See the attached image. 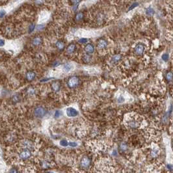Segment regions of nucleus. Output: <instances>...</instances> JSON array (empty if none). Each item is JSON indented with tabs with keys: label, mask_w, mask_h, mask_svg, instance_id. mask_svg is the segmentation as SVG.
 Wrapping results in <instances>:
<instances>
[{
	"label": "nucleus",
	"mask_w": 173,
	"mask_h": 173,
	"mask_svg": "<svg viewBox=\"0 0 173 173\" xmlns=\"http://www.w3.org/2000/svg\"><path fill=\"white\" fill-rule=\"evenodd\" d=\"M83 18V14L82 12H78V13L76 14V16H75V20H78V21L82 20Z\"/></svg>",
	"instance_id": "nucleus-20"
},
{
	"label": "nucleus",
	"mask_w": 173,
	"mask_h": 173,
	"mask_svg": "<svg viewBox=\"0 0 173 173\" xmlns=\"http://www.w3.org/2000/svg\"><path fill=\"white\" fill-rule=\"evenodd\" d=\"M79 163H80V167L82 169H88L91 166V160L89 157L84 156L80 160Z\"/></svg>",
	"instance_id": "nucleus-1"
},
{
	"label": "nucleus",
	"mask_w": 173,
	"mask_h": 173,
	"mask_svg": "<svg viewBox=\"0 0 173 173\" xmlns=\"http://www.w3.org/2000/svg\"><path fill=\"white\" fill-rule=\"evenodd\" d=\"M69 88H74L79 84V78L76 76H73L70 78L67 82Z\"/></svg>",
	"instance_id": "nucleus-4"
},
{
	"label": "nucleus",
	"mask_w": 173,
	"mask_h": 173,
	"mask_svg": "<svg viewBox=\"0 0 173 173\" xmlns=\"http://www.w3.org/2000/svg\"><path fill=\"white\" fill-rule=\"evenodd\" d=\"M51 88L53 89V91H56V92H57L60 90L61 88V85L59 82H53L52 84H51Z\"/></svg>",
	"instance_id": "nucleus-12"
},
{
	"label": "nucleus",
	"mask_w": 173,
	"mask_h": 173,
	"mask_svg": "<svg viewBox=\"0 0 173 173\" xmlns=\"http://www.w3.org/2000/svg\"><path fill=\"white\" fill-rule=\"evenodd\" d=\"M74 69L73 64L71 63H66L63 65L62 67V70H64L65 72H68Z\"/></svg>",
	"instance_id": "nucleus-8"
},
{
	"label": "nucleus",
	"mask_w": 173,
	"mask_h": 173,
	"mask_svg": "<svg viewBox=\"0 0 173 173\" xmlns=\"http://www.w3.org/2000/svg\"><path fill=\"white\" fill-rule=\"evenodd\" d=\"M18 157L20 158V160H27L29 159L31 157V150L29 149H22V151L19 153Z\"/></svg>",
	"instance_id": "nucleus-2"
},
{
	"label": "nucleus",
	"mask_w": 173,
	"mask_h": 173,
	"mask_svg": "<svg viewBox=\"0 0 173 173\" xmlns=\"http://www.w3.org/2000/svg\"><path fill=\"white\" fill-rule=\"evenodd\" d=\"M56 46L59 49H62L64 48V44L62 41H57L56 42Z\"/></svg>",
	"instance_id": "nucleus-16"
},
{
	"label": "nucleus",
	"mask_w": 173,
	"mask_h": 173,
	"mask_svg": "<svg viewBox=\"0 0 173 173\" xmlns=\"http://www.w3.org/2000/svg\"><path fill=\"white\" fill-rule=\"evenodd\" d=\"M42 42V39L40 37H36L33 40V44L34 46H38L41 44Z\"/></svg>",
	"instance_id": "nucleus-14"
},
{
	"label": "nucleus",
	"mask_w": 173,
	"mask_h": 173,
	"mask_svg": "<svg viewBox=\"0 0 173 173\" xmlns=\"http://www.w3.org/2000/svg\"><path fill=\"white\" fill-rule=\"evenodd\" d=\"M85 51L87 53H93L94 51V47L91 44H88L85 47Z\"/></svg>",
	"instance_id": "nucleus-9"
},
{
	"label": "nucleus",
	"mask_w": 173,
	"mask_h": 173,
	"mask_svg": "<svg viewBox=\"0 0 173 173\" xmlns=\"http://www.w3.org/2000/svg\"><path fill=\"white\" fill-rule=\"evenodd\" d=\"M4 45H5V41L3 40H2V39H1V41H0V46L2 47V46H3Z\"/></svg>",
	"instance_id": "nucleus-36"
},
{
	"label": "nucleus",
	"mask_w": 173,
	"mask_h": 173,
	"mask_svg": "<svg viewBox=\"0 0 173 173\" xmlns=\"http://www.w3.org/2000/svg\"><path fill=\"white\" fill-rule=\"evenodd\" d=\"M165 78H166V80L168 81H172L173 79V74L171 72H169L166 74L165 75Z\"/></svg>",
	"instance_id": "nucleus-15"
},
{
	"label": "nucleus",
	"mask_w": 173,
	"mask_h": 173,
	"mask_svg": "<svg viewBox=\"0 0 173 173\" xmlns=\"http://www.w3.org/2000/svg\"><path fill=\"white\" fill-rule=\"evenodd\" d=\"M0 15H1V18H3V16L5 14V11H3V10H1V12H0Z\"/></svg>",
	"instance_id": "nucleus-33"
},
{
	"label": "nucleus",
	"mask_w": 173,
	"mask_h": 173,
	"mask_svg": "<svg viewBox=\"0 0 173 173\" xmlns=\"http://www.w3.org/2000/svg\"><path fill=\"white\" fill-rule=\"evenodd\" d=\"M44 25H38L36 28L37 30H41V29H44Z\"/></svg>",
	"instance_id": "nucleus-31"
},
{
	"label": "nucleus",
	"mask_w": 173,
	"mask_h": 173,
	"mask_svg": "<svg viewBox=\"0 0 173 173\" xmlns=\"http://www.w3.org/2000/svg\"><path fill=\"white\" fill-rule=\"evenodd\" d=\"M127 125H128V126L129 128L134 129L137 128L139 126V123L137 120H129L128 122H127Z\"/></svg>",
	"instance_id": "nucleus-7"
},
{
	"label": "nucleus",
	"mask_w": 173,
	"mask_h": 173,
	"mask_svg": "<svg viewBox=\"0 0 173 173\" xmlns=\"http://www.w3.org/2000/svg\"><path fill=\"white\" fill-rule=\"evenodd\" d=\"M75 44H71L70 45H69L68 46V48H67V53H72L74 51H75Z\"/></svg>",
	"instance_id": "nucleus-13"
},
{
	"label": "nucleus",
	"mask_w": 173,
	"mask_h": 173,
	"mask_svg": "<svg viewBox=\"0 0 173 173\" xmlns=\"http://www.w3.org/2000/svg\"><path fill=\"white\" fill-rule=\"evenodd\" d=\"M120 150L122 151V152H124V151H126L128 149V145L126 142H122L120 145Z\"/></svg>",
	"instance_id": "nucleus-18"
},
{
	"label": "nucleus",
	"mask_w": 173,
	"mask_h": 173,
	"mask_svg": "<svg viewBox=\"0 0 173 173\" xmlns=\"http://www.w3.org/2000/svg\"><path fill=\"white\" fill-rule=\"evenodd\" d=\"M169 59V56L167 54H163L162 56V59L164 61H167Z\"/></svg>",
	"instance_id": "nucleus-29"
},
{
	"label": "nucleus",
	"mask_w": 173,
	"mask_h": 173,
	"mask_svg": "<svg viewBox=\"0 0 173 173\" xmlns=\"http://www.w3.org/2000/svg\"><path fill=\"white\" fill-rule=\"evenodd\" d=\"M51 79H52V78H46V79H43V80H40V82H43V81H49V80H51Z\"/></svg>",
	"instance_id": "nucleus-34"
},
{
	"label": "nucleus",
	"mask_w": 173,
	"mask_h": 173,
	"mask_svg": "<svg viewBox=\"0 0 173 173\" xmlns=\"http://www.w3.org/2000/svg\"><path fill=\"white\" fill-rule=\"evenodd\" d=\"M20 96H19L18 94H16V95H14L13 97H12V100L14 101V102H15L16 103V102H18L20 101Z\"/></svg>",
	"instance_id": "nucleus-24"
},
{
	"label": "nucleus",
	"mask_w": 173,
	"mask_h": 173,
	"mask_svg": "<svg viewBox=\"0 0 173 173\" xmlns=\"http://www.w3.org/2000/svg\"><path fill=\"white\" fill-rule=\"evenodd\" d=\"M36 76V74L35 72L32 71H29L27 72L25 74V77H26V79L29 81H32L35 79Z\"/></svg>",
	"instance_id": "nucleus-10"
},
{
	"label": "nucleus",
	"mask_w": 173,
	"mask_h": 173,
	"mask_svg": "<svg viewBox=\"0 0 173 173\" xmlns=\"http://www.w3.org/2000/svg\"><path fill=\"white\" fill-rule=\"evenodd\" d=\"M138 5H139V3H133V4L131 5L130 7H129L128 10V11H131V10H132V9H134L135 7H137Z\"/></svg>",
	"instance_id": "nucleus-26"
},
{
	"label": "nucleus",
	"mask_w": 173,
	"mask_h": 173,
	"mask_svg": "<svg viewBox=\"0 0 173 173\" xmlns=\"http://www.w3.org/2000/svg\"><path fill=\"white\" fill-rule=\"evenodd\" d=\"M67 115L69 117H75L78 115V111L74 107H68L66 110Z\"/></svg>",
	"instance_id": "nucleus-5"
},
{
	"label": "nucleus",
	"mask_w": 173,
	"mask_h": 173,
	"mask_svg": "<svg viewBox=\"0 0 173 173\" xmlns=\"http://www.w3.org/2000/svg\"><path fill=\"white\" fill-rule=\"evenodd\" d=\"M97 46L100 49H104L105 48H106V46H107V42L105 40L102 39L98 41Z\"/></svg>",
	"instance_id": "nucleus-11"
},
{
	"label": "nucleus",
	"mask_w": 173,
	"mask_h": 173,
	"mask_svg": "<svg viewBox=\"0 0 173 173\" xmlns=\"http://www.w3.org/2000/svg\"><path fill=\"white\" fill-rule=\"evenodd\" d=\"M34 114H35L36 117L42 118L46 115V109H45L44 107H37L35 109V111H34Z\"/></svg>",
	"instance_id": "nucleus-3"
},
{
	"label": "nucleus",
	"mask_w": 173,
	"mask_h": 173,
	"mask_svg": "<svg viewBox=\"0 0 173 173\" xmlns=\"http://www.w3.org/2000/svg\"><path fill=\"white\" fill-rule=\"evenodd\" d=\"M144 46L142 44H138L135 48V53L138 56H141L144 53Z\"/></svg>",
	"instance_id": "nucleus-6"
},
{
	"label": "nucleus",
	"mask_w": 173,
	"mask_h": 173,
	"mask_svg": "<svg viewBox=\"0 0 173 173\" xmlns=\"http://www.w3.org/2000/svg\"><path fill=\"white\" fill-rule=\"evenodd\" d=\"M60 145L63 147H67L69 146V142L67 141V140L62 139L60 141Z\"/></svg>",
	"instance_id": "nucleus-19"
},
{
	"label": "nucleus",
	"mask_w": 173,
	"mask_h": 173,
	"mask_svg": "<svg viewBox=\"0 0 173 173\" xmlns=\"http://www.w3.org/2000/svg\"><path fill=\"white\" fill-rule=\"evenodd\" d=\"M62 115V113H61V111H60L59 110H57V111L55 112V114H54V117L55 118H59Z\"/></svg>",
	"instance_id": "nucleus-22"
},
{
	"label": "nucleus",
	"mask_w": 173,
	"mask_h": 173,
	"mask_svg": "<svg viewBox=\"0 0 173 173\" xmlns=\"http://www.w3.org/2000/svg\"><path fill=\"white\" fill-rule=\"evenodd\" d=\"M124 101V98L123 96H119V98H118V102H119V103H122Z\"/></svg>",
	"instance_id": "nucleus-30"
},
{
	"label": "nucleus",
	"mask_w": 173,
	"mask_h": 173,
	"mask_svg": "<svg viewBox=\"0 0 173 173\" xmlns=\"http://www.w3.org/2000/svg\"><path fill=\"white\" fill-rule=\"evenodd\" d=\"M69 146L70 147H76L78 146V143L75 142H69Z\"/></svg>",
	"instance_id": "nucleus-27"
},
{
	"label": "nucleus",
	"mask_w": 173,
	"mask_h": 173,
	"mask_svg": "<svg viewBox=\"0 0 173 173\" xmlns=\"http://www.w3.org/2000/svg\"><path fill=\"white\" fill-rule=\"evenodd\" d=\"M59 64H60L59 62H57V61H56V62H54V63H53V67H57V66H59Z\"/></svg>",
	"instance_id": "nucleus-35"
},
{
	"label": "nucleus",
	"mask_w": 173,
	"mask_h": 173,
	"mask_svg": "<svg viewBox=\"0 0 173 173\" xmlns=\"http://www.w3.org/2000/svg\"><path fill=\"white\" fill-rule=\"evenodd\" d=\"M121 58H122V57H121L120 55H119V54H117L115 56H113V59H112V61H113V62H118V61H119L121 59Z\"/></svg>",
	"instance_id": "nucleus-17"
},
{
	"label": "nucleus",
	"mask_w": 173,
	"mask_h": 173,
	"mask_svg": "<svg viewBox=\"0 0 173 173\" xmlns=\"http://www.w3.org/2000/svg\"><path fill=\"white\" fill-rule=\"evenodd\" d=\"M78 42L80 43H81V44H84V43H86L87 42V39L85 38H80Z\"/></svg>",
	"instance_id": "nucleus-28"
},
{
	"label": "nucleus",
	"mask_w": 173,
	"mask_h": 173,
	"mask_svg": "<svg viewBox=\"0 0 173 173\" xmlns=\"http://www.w3.org/2000/svg\"><path fill=\"white\" fill-rule=\"evenodd\" d=\"M35 25L33 24H31L29 27V33H32L35 30Z\"/></svg>",
	"instance_id": "nucleus-25"
},
{
	"label": "nucleus",
	"mask_w": 173,
	"mask_h": 173,
	"mask_svg": "<svg viewBox=\"0 0 173 173\" xmlns=\"http://www.w3.org/2000/svg\"><path fill=\"white\" fill-rule=\"evenodd\" d=\"M146 13L148 14V15H152L153 14H154V11L153 9H152L151 7H149L147 9L146 11Z\"/></svg>",
	"instance_id": "nucleus-21"
},
{
	"label": "nucleus",
	"mask_w": 173,
	"mask_h": 173,
	"mask_svg": "<svg viewBox=\"0 0 173 173\" xmlns=\"http://www.w3.org/2000/svg\"><path fill=\"white\" fill-rule=\"evenodd\" d=\"M9 173H18V171H17L16 169L12 168V169H11V171H9Z\"/></svg>",
	"instance_id": "nucleus-32"
},
{
	"label": "nucleus",
	"mask_w": 173,
	"mask_h": 173,
	"mask_svg": "<svg viewBox=\"0 0 173 173\" xmlns=\"http://www.w3.org/2000/svg\"><path fill=\"white\" fill-rule=\"evenodd\" d=\"M158 151L157 150H152V152H151V153H150V155L152 157H153V158H155V157H156L157 155H158Z\"/></svg>",
	"instance_id": "nucleus-23"
}]
</instances>
